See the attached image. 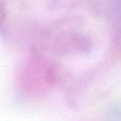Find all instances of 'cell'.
Returning a JSON list of instances; mask_svg holds the SVG:
<instances>
[{"instance_id":"obj_1","label":"cell","mask_w":121,"mask_h":121,"mask_svg":"<svg viewBox=\"0 0 121 121\" xmlns=\"http://www.w3.org/2000/svg\"><path fill=\"white\" fill-rule=\"evenodd\" d=\"M118 1H119V2H118V3H119V6L121 8V0H118Z\"/></svg>"}]
</instances>
